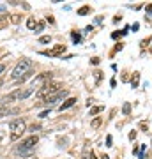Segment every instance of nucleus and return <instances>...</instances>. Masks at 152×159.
<instances>
[{
    "label": "nucleus",
    "mask_w": 152,
    "mask_h": 159,
    "mask_svg": "<svg viewBox=\"0 0 152 159\" xmlns=\"http://www.w3.org/2000/svg\"><path fill=\"white\" fill-rule=\"evenodd\" d=\"M127 30H129V29L120 30V32H113V34H112V37H113V39H117V37H122V35H126V34H127Z\"/></svg>",
    "instance_id": "obj_13"
},
{
    "label": "nucleus",
    "mask_w": 152,
    "mask_h": 159,
    "mask_svg": "<svg viewBox=\"0 0 152 159\" xmlns=\"http://www.w3.org/2000/svg\"><path fill=\"white\" fill-rule=\"evenodd\" d=\"M9 129H11V140H12V142L20 140V136H21L23 133H25V129H27V125H25V120H23V119L12 120L11 125H9Z\"/></svg>",
    "instance_id": "obj_4"
},
{
    "label": "nucleus",
    "mask_w": 152,
    "mask_h": 159,
    "mask_svg": "<svg viewBox=\"0 0 152 159\" xmlns=\"http://www.w3.org/2000/svg\"><path fill=\"white\" fill-rule=\"evenodd\" d=\"M34 94V87H28V89H25V90H14L11 92V94H7L6 97H4V102H12V101H23V99H27L28 96H32Z\"/></svg>",
    "instance_id": "obj_3"
},
{
    "label": "nucleus",
    "mask_w": 152,
    "mask_h": 159,
    "mask_svg": "<svg viewBox=\"0 0 152 159\" xmlns=\"http://www.w3.org/2000/svg\"><path fill=\"white\" fill-rule=\"evenodd\" d=\"M103 159H108V156H103Z\"/></svg>",
    "instance_id": "obj_30"
},
{
    "label": "nucleus",
    "mask_w": 152,
    "mask_h": 159,
    "mask_svg": "<svg viewBox=\"0 0 152 159\" xmlns=\"http://www.w3.org/2000/svg\"><path fill=\"white\" fill-rule=\"evenodd\" d=\"M147 12H152V4L150 6H147Z\"/></svg>",
    "instance_id": "obj_28"
},
{
    "label": "nucleus",
    "mask_w": 152,
    "mask_h": 159,
    "mask_svg": "<svg viewBox=\"0 0 152 159\" xmlns=\"http://www.w3.org/2000/svg\"><path fill=\"white\" fill-rule=\"evenodd\" d=\"M122 111H124V115H129V111H131V104H129V102H126V104H124Z\"/></svg>",
    "instance_id": "obj_19"
},
{
    "label": "nucleus",
    "mask_w": 152,
    "mask_h": 159,
    "mask_svg": "<svg viewBox=\"0 0 152 159\" xmlns=\"http://www.w3.org/2000/svg\"><path fill=\"white\" fill-rule=\"evenodd\" d=\"M37 142H39V138L32 134V136L25 138V140H23V142L16 147V150H18L20 154H25V156H27V154H30V150H32V148L37 145Z\"/></svg>",
    "instance_id": "obj_5"
},
{
    "label": "nucleus",
    "mask_w": 152,
    "mask_h": 159,
    "mask_svg": "<svg viewBox=\"0 0 152 159\" xmlns=\"http://www.w3.org/2000/svg\"><path fill=\"white\" fill-rule=\"evenodd\" d=\"M51 80V73H43V74H39V76H35L34 78V81H32V87H44L48 81Z\"/></svg>",
    "instance_id": "obj_7"
},
{
    "label": "nucleus",
    "mask_w": 152,
    "mask_h": 159,
    "mask_svg": "<svg viewBox=\"0 0 152 159\" xmlns=\"http://www.w3.org/2000/svg\"><path fill=\"white\" fill-rule=\"evenodd\" d=\"M43 29H44V21H37V25H35L34 32H35V34H39V32H41Z\"/></svg>",
    "instance_id": "obj_16"
},
{
    "label": "nucleus",
    "mask_w": 152,
    "mask_h": 159,
    "mask_svg": "<svg viewBox=\"0 0 152 159\" xmlns=\"http://www.w3.org/2000/svg\"><path fill=\"white\" fill-rule=\"evenodd\" d=\"M2 83H4V81H2V80H0V87H2Z\"/></svg>",
    "instance_id": "obj_31"
},
{
    "label": "nucleus",
    "mask_w": 152,
    "mask_h": 159,
    "mask_svg": "<svg viewBox=\"0 0 152 159\" xmlns=\"http://www.w3.org/2000/svg\"><path fill=\"white\" fill-rule=\"evenodd\" d=\"M44 57H60V55H64L66 53V46L64 44H55L51 50H44V51H41Z\"/></svg>",
    "instance_id": "obj_6"
},
{
    "label": "nucleus",
    "mask_w": 152,
    "mask_h": 159,
    "mask_svg": "<svg viewBox=\"0 0 152 159\" xmlns=\"http://www.w3.org/2000/svg\"><path fill=\"white\" fill-rule=\"evenodd\" d=\"M7 113H9V110L7 108H0V119H2L4 115H7Z\"/></svg>",
    "instance_id": "obj_22"
},
{
    "label": "nucleus",
    "mask_w": 152,
    "mask_h": 159,
    "mask_svg": "<svg viewBox=\"0 0 152 159\" xmlns=\"http://www.w3.org/2000/svg\"><path fill=\"white\" fill-rule=\"evenodd\" d=\"M106 145H108V147H112V145H113V143H112V136H110V134L106 136Z\"/></svg>",
    "instance_id": "obj_23"
},
{
    "label": "nucleus",
    "mask_w": 152,
    "mask_h": 159,
    "mask_svg": "<svg viewBox=\"0 0 152 159\" xmlns=\"http://www.w3.org/2000/svg\"><path fill=\"white\" fill-rule=\"evenodd\" d=\"M6 71V64H0V73H4Z\"/></svg>",
    "instance_id": "obj_26"
},
{
    "label": "nucleus",
    "mask_w": 152,
    "mask_h": 159,
    "mask_svg": "<svg viewBox=\"0 0 152 159\" xmlns=\"http://www.w3.org/2000/svg\"><path fill=\"white\" fill-rule=\"evenodd\" d=\"M39 129V124H35V125H32V127H30V131H32V133H34V131H37Z\"/></svg>",
    "instance_id": "obj_24"
},
{
    "label": "nucleus",
    "mask_w": 152,
    "mask_h": 159,
    "mask_svg": "<svg viewBox=\"0 0 152 159\" xmlns=\"http://www.w3.org/2000/svg\"><path fill=\"white\" fill-rule=\"evenodd\" d=\"M90 125H92V129H97V127L101 125V119H94V120H92V124H90Z\"/></svg>",
    "instance_id": "obj_17"
},
{
    "label": "nucleus",
    "mask_w": 152,
    "mask_h": 159,
    "mask_svg": "<svg viewBox=\"0 0 152 159\" xmlns=\"http://www.w3.org/2000/svg\"><path fill=\"white\" fill-rule=\"evenodd\" d=\"M92 76H94V80H96V83H99V81H101V78H103V73H101V71H94V73H92Z\"/></svg>",
    "instance_id": "obj_14"
},
{
    "label": "nucleus",
    "mask_w": 152,
    "mask_h": 159,
    "mask_svg": "<svg viewBox=\"0 0 152 159\" xmlns=\"http://www.w3.org/2000/svg\"><path fill=\"white\" fill-rule=\"evenodd\" d=\"M48 115H50V110H48V111H43V113H41L39 117H48Z\"/></svg>",
    "instance_id": "obj_25"
},
{
    "label": "nucleus",
    "mask_w": 152,
    "mask_h": 159,
    "mask_svg": "<svg viewBox=\"0 0 152 159\" xmlns=\"http://www.w3.org/2000/svg\"><path fill=\"white\" fill-rule=\"evenodd\" d=\"M50 41H51V37H50V35H43V37L39 39V43H43V44H46V43H50Z\"/></svg>",
    "instance_id": "obj_20"
},
{
    "label": "nucleus",
    "mask_w": 152,
    "mask_h": 159,
    "mask_svg": "<svg viewBox=\"0 0 152 159\" xmlns=\"http://www.w3.org/2000/svg\"><path fill=\"white\" fill-rule=\"evenodd\" d=\"M32 66H34V64H32L30 58H21L20 64H18L16 67H14V71H12V78L20 80V81H25L27 78H30V76L34 74Z\"/></svg>",
    "instance_id": "obj_1"
},
{
    "label": "nucleus",
    "mask_w": 152,
    "mask_h": 159,
    "mask_svg": "<svg viewBox=\"0 0 152 159\" xmlns=\"http://www.w3.org/2000/svg\"><path fill=\"white\" fill-rule=\"evenodd\" d=\"M138 81H140V73H135L133 74V78H131V85H133V89L138 87Z\"/></svg>",
    "instance_id": "obj_9"
},
{
    "label": "nucleus",
    "mask_w": 152,
    "mask_h": 159,
    "mask_svg": "<svg viewBox=\"0 0 152 159\" xmlns=\"http://www.w3.org/2000/svg\"><path fill=\"white\" fill-rule=\"evenodd\" d=\"M89 12H90V7H89V6H83V7H80V9H78V14H80V16L89 14Z\"/></svg>",
    "instance_id": "obj_11"
},
{
    "label": "nucleus",
    "mask_w": 152,
    "mask_h": 159,
    "mask_svg": "<svg viewBox=\"0 0 152 159\" xmlns=\"http://www.w3.org/2000/svg\"><path fill=\"white\" fill-rule=\"evenodd\" d=\"M74 102H76V99H74V97H69V99H66V101L62 102V104H60V111H64V110H67V108H71V106H73Z\"/></svg>",
    "instance_id": "obj_8"
},
{
    "label": "nucleus",
    "mask_w": 152,
    "mask_h": 159,
    "mask_svg": "<svg viewBox=\"0 0 152 159\" xmlns=\"http://www.w3.org/2000/svg\"><path fill=\"white\" fill-rule=\"evenodd\" d=\"M103 106H94V108H90V115H97V113H101L103 111Z\"/></svg>",
    "instance_id": "obj_15"
},
{
    "label": "nucleus",
    "mask_w": 152,
    "mask_h": 159,
    "mask_svg": "<svg viewBox=\"0 0 152 159\" xmlns=\"http://www.w3.org/2000/svg\"><path fill=\"white\" fill-rule=\"evenodd\" d=\"M11 21H12V23H16V25H18V23L21 21V16H20V14H12Z\"/></svg>",
    "instance_id": "obj_18"
},
{
    "label": "nucleus",
    "mask_w": 152,
    "mask_h": 159,
    "mask_svg": "<svg viewBox=\"0 0 152 159\" xmlns=\"http://www.w3.org/2000/svg\"><path fill=\"white\" fill-rule=\"evenodd\" d=\"M35 25H37V21H35L34 18H28V21H27V27H28V29L34 30V29H35Z\"/></svg>",
    "instance_id": "obj_12"
},
{
    "label": "nucleus",
    "mask_w": 152,
    "mask_h": 159,
    "mask_svg": "<svg viewBox=\"0 0 152 159\" xmlns=\"http://www.w3.org/2000/svg\"><path fill=\"white\" fill-rule=\"evenodd\" d=\"M71 37H73V41H74V43H80V35L76 34V32H73V34H71Z\"/></svg>",
    "instance_id": "obj_21"
},
{
    "label": "nucleus",
    "mask_w": 152,
    "mask_h": 159,
    "mask_svg": "<svg viewBox=\"0 0 152 159\" xmlns=\"http://www.w3.org/2000/svg\"><path fill=\"white\" fill-rule=\"evenodd\" d=\"M60 90H62V85H60V83H57V81H53V83H46V85L41 87V90L37 92V97H39L41 101H46V99L57 96Z\"/></svg>",
    "instance_id": "obj_2"
},
{
    "label": "nucleus",
    "mask_w": 152,
    "mask_h": 159,
    "mask_svg": "<svg viewBox=\"0 0 152 159\" xmlns=\"http://www.w3.org/2000/svg\"><path fill=\"white\" fill-rule=\"evenodd\" d=\"M92 64H94V66H97V64H99V58H97V57L92 58Z\"/></svg>",
    "instance_id": "obj_27"
},
{
    "label": "nucleus",
    "mask_w": 152,
    "mask_h": 159,
    "mask_svg": "<svg viewBox=\"0 0 152 159\" xmlns=\"http://www.w3.org/2000/svg\"><path fill=\"white\" fill-rule=\"evenodd\" d=\"M90 159H96V157H94V156H92V154H90Z\"/></svg>",
    "instance_id": "obj_29"
},
{
    "label": "nucleus",
    "mask_w": 152,
    "mask_h": 159,
    "mask_svg": "<svg viewBox=\"0 0 152 159\" xmlns=\"http://www.w3.org/2000/svg\"><path fill=\"white\" fill-rule=\"evenodd\" d=\"M7 25V16L6 14H0V30H4Z\"/></svg>",
    "instance_id": "obj_10"
}]
</instances>
